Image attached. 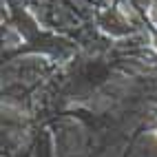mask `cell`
I'll list each match as a JSON object with an SVG mask.
<instances>
[{
	"mask_svg": "<svg viewBox=\"0 0 157 157\" xmlns=\"http://www.w3.org/2000/svg\"><path fill=\"white\" fill-rule=\"evenodd\" d=\"M148 18H151V22L157 27V0H153V2H151V9H148Z\"/></svg>",
	"mask_w": 157,
	"mask_h": 157,
	"instance_id": "1",
	"label": "cell"
},
{
	"mask_svg": "<svg viewBox=\"0 0 157 157\" xmlns=\"http://www.w3.org/2000/svg\"><path fill=\"white\" fill-rule=\"evenodd\" d=\"M153 47H155V51H157V36L153 38Z\"/></svg>",
	"mask_w": 157,
	"mask_h": 157,
	"instance_id": "2",
	"label": "cell"
}]
</instances>
